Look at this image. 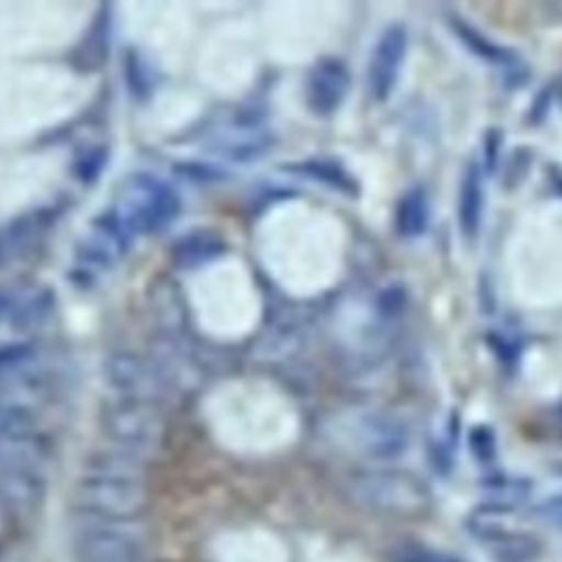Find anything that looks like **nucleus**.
<instances>
[{
    "label": "nucleus",
    "instance_id": "f257e3e1",
    "mask_svg": "<svg viewBox=\"0 0 562 562\" xmlns=\"http://www.w3.org/2000/svg\"><path fill=\"white\" fill-rule=\"evenodd\" d=\"M75 498L97 518L130 520L147 505V459L116 446L92 452Z\"/></svg>",
    "mask_w": 562,
    "mask_h": 562
},
{
    "label": "nucleus",
    "instance_id": "f03ea898",
    "mask_svg": "<svg viewBox=\"0 0 562 562\" xmlns=\"http://www.w3.org/2000/svg\"><path fill=\"white\" fill-rule=\"evenodd\" d=\"M114 213L127 235L158 233L178 217L180 198L167 182L149 173H136L127 182V191Z\"/></svg>",
    "mask_w": 562,
    "mask_h": 562
},
{
    "label": "nucleus",
    "instance_id": "7ed1b4c3",
    "mask_svg": "<svg viewBox=\"0 0 562 562\" xmlns=\"http://www.w3.org/2000/svg\"><path fill=\"white\" fill-rule=\"evenodd\" d=\"M72 562H149V549L127 520L99 518L75 536Z\"/></svg>",
    "mask_w": 562,
    "mask_h": 562
},
{
    "label": "nucleus",
    "instance_id": "20e7f679",
    "mask_svg": "<svg viewBox=\"0 0 562 562\" xmlns=\"http://www.w3.org/2000/svg\"><path fill=\"white\" fill-rule=\"evenodd\" d=\"M101 426L112 446L149 459L162 435V419L154 404L140 400L112 402L101 413Z\"/></svg>",
    "mask_w": 562,
    "mask_h": 562
},
{
    "label": "nucleus",
    "instance_id": "39448f33",
    "mask_svg": "<svg viewBox=\"0 0 562 562\" xmlns=\"http://www.w3.org/2000/svg\"><path fill=\"white\" fill-rule=\"evenodd\" d=\"M356 496L362 505L386 514H422L430 494L422 481L402 472H373L356 481Z\"/></svg>",
    "mask_w": 562,
    "mask_h": 562
},
{
    "label": "nucleus",
    "instance_id": "423d86ee",
    "mask_svg": "<svg viewBox=\"0 0 562 562\" xmlns=\"http://www.w3.org/2000/svg\"><path fill=\"white\" fill-rule=\"evenodd\" d=\"M103 378L121 397L149 404L158 402L169 389L156 362L134 351H112L103 360Z\"/></svg>",
    "mask_w": 562,
    "mask_h": 562
},
{
    "label": "nucleus",
    "instance_id": "0eeeda50",
    "mask_svg": "<svg viewBox=\"0 0 562 562\" xmlns=\"http://www.w3.org/2000/svg\"><path fill=\"white\" fill-rule=\"evenodd\" d=\"M408 50V31L404 24H389L369 59V92L375 101H386L397 86Z\"/></svg>",
    "mask_w": 562,
    "mask_h": 562
},
{
    "label": "nucleus",
    "instance_id": "6e6552de",
    "mask_svg": "<svg viewBox=\"0 0 562 562\" xmlns=\"http://www.w3.org/2000/svg\"><path fill=\"white\" fill-rule=\"evenodd\" d=\"M349 70L338 57L318 59L305 79V101L318 116H327L342 103L349 90Z\"/></svg>",
    "mask_w": 562,
    "mask_h": 562
},
{
    "label": "nucleus",
    "instance_id": "1a4fd4ad",
    "mask_svg": "<svg viewBox=\"0 0 562 562\" xmlns=\"http://www.w3.org/2000/svg\"><path fill=\"white\" fill-rule=\"evenodd\" d=\"M50 391V375L44 367L29 362L26 367L0 378V402L33 411L46 400Z\"/></svg>",
    "mask_w": 562,
    "mask_h": 562
},
{
    "label": "nucleus",
    "instance_id": "9d476101",
    "mask_svg": "<svg viewBox=\"0 0 562 562\" xmlns=\"http://www.w3.org/2000/svg\"><path fill=\"white\" fill-rule=\"evenodd\" d=\"M483 202H485L483 169L476 160H470V165L465 167L463 178H461L459 202H457L459 226L465 237H474L479 233L481 217H483Z\"/></svg>",
    "mask_w": 562,
    "mask_h": 562
},
{
    "label": "nucleus",
    "instance_id": "9b49d317",
    "mask_svg": "<svg viewBox=\"0 0 562 562\" xmlns=\"http://www.w3.org/2000/svg\"><path fill=\"white\" fill-rule=\"evenodd\" d=\"M395 233L406 239H415L426 233L430 222V202L424 187L408 189L395 204Z\"/></svg>",
    "mask_w": 562,
    "mask_h": 562
},
{
    "label": "nucleus",
    "instance_id": "f8f14e48",
    "mask_svg": "<svg viewBox=\"0 0 562 562\" xmlns=\"http://www.w3.org/2000/svg\"><path fill=\"white\" fill-rule=\"evenodd\" d=\"M53 312H55V292L40 288L29 296H18L9 323L18 331H33L44 327L50 321Z\"/></svg>",
    "mask_w": 562,
    "mask_h": 562
},
{
    "label": "nucleus",
    "instance_id": "ddd939ff",
    "mask_svg": "<svg viewBox=\"0 0 562 562\" xmlns=\"http://www.w3.org/2000/svg\"><path fill=\"white\" fill-rule=\"evenodd\" d=\"M40 437V424L33 411L0 402V450Z\"/></svg>",
    "mask_w": 562,
    "mask_h": 562
},
{
    "label": "nucleus",
    "instance_id": "4468645a",
    "mask_svg": "<svg viewBox=\"0 0 562 562\" xmlns=\"http://www.w3.org/2000/svg\"><path fill=\"white\" fill-rule=\"evenodd\" d=\"M452 29H454L457 37H459L476 57H481V59H485V61H490V64L503 66V68H514V66L518 64V57H516L509 48H505V46L492 42L487 35H483L481 31H476L472 24H468V22H463V20H452Z\"/></svg>",
    "mask_w": 562,
    "mask_h": 562
},
{
    "label": "nucleus",
    "instance_id": "2eb2a0df",
    "mask_svg": "<svg viewBox=\"0 0 562 562\" xmlns=\"http://www.w3.org/2000/svg\"><path fill=\"white\" fill-rule=\"evenodd\" d=\"M224 250V241L215 233H189L173 244V259L178 266H202Z\"/></svg>",
    "mask_w": 562,
    "mask_h": 562
},
{
    "label": "nucleus",
    "instance_id": "dca6fc26",
    "mask_svg": "<svg viewBox=\"0 0 562 562\" xmlns=\"http://www.w3.org/2000/svg\"><path fill=\"white\" fill-rule=\"evenodd\" d=\"M46 224L44 220V211H35L33 215H24L20 220H15L13 224H9L2 233H0V266H4V261L13 259L24 244L31 241V237Z\"/></svg>",
    "mask_w": 562,
    "mask_h": 562
},
{
    "label": "nucleus",
    "instance_id": "f3484780",
    "mask_svg": "<svg viewBox=\"0 0 562 562\" xmlns=\"http://www.w3.org/2000/svg\"><path fill=\"white\" fill-rule=\"evenodd\" d=\"M292 169H299L301 173L318 180V182H325L329 187H336L340 191H356V182L353 178L334 160H307V162H301V165H292Z\"/></svg>",
    "mask_w": 562,
    "mask_h": 562
},
{
    "label": "nucleus",
    "instance_id": "a211bd4d",
    "mask_svg": "<svg viewBox=\"0 0 562 562\" xmlns=\"http://www.w3.org/2000/svg\"><path fill=\"white\" fill-rule=\"evenodd\" d=\"M393 562H463L461 558L419 542H404L391 549Z\"/></svg>",
    "mask_w": 562,
    "mask_h": 562
},
{
    "label": "nucleus",
    "instance_id": "6ab92c4d",
    "mask_svg": "<svg viewBox=\"0 0 562 562\" xmlns=\"http://www.w3.org/2000/svg\"><path fill=\"white\" fill-rule=\"evenodd\" d=\"M37 358V347L33 342H9L0 347V378L26 367Z\"/></svg>",
    "mask_w": 562,
    "mask_h": 562
},
{
    "label": "nucleus",
    "instance_id": "aec40b11",
    "mask_svg": "<svg viewBox=\"0 0 562 562\" xmlns=\"http://www.w3.org/2000/svg\"><path fill=\"white\" fill-rule=\"evenodd\" d=\"M125 81L132 94L145 99L151 92V72L149 66L134 50L125 57Z\"/></svg>",
    "mask_w": 562,
    "mask_h": 562
},
{
    "label": "nucleus",
    "instance_id": "412c9836",
    "mask_svg": "<svg viewBox=\"0 0 562 562\" xmlns=\"http://www.w3.org/2000/svg\"><path fill=\"white\" fill-rule=\"evenodd\" d=\"M105 151L103 149H90L86 156L79 158L77 162V173L83 182H92L99 173H101V167L105 162Z\"/></svg>",
    "mask_w": 562,
    "mask_h": 562
},
{
    "label": "nucleus",
    "instance_id": "4be33fe9",
    "mask_svg": "<svg viewBox=\"0 0 562 562\" xmlns=\"http://www.w3.org/2000/svg\"><path fill=\"white\" fill-rule=\"evenodd\" d=\"M538 516L553 525V527H560L562 529V494H555V496H549L544 498L540 505H538Z\"/></svg>",
    "mask_w": 562,
    "mask_h": 562
},
{
    "label": "nucleus",
    "instance_id": "5701e85b",
    "mask_svg": "<svg viewBox=\"0 0 562 562\" xmlns=\"http://www.w3.org/2000/svg\"><path fill=\"white\" fill-rule=\"evenodd\" d=\"M15 301H18V294H13V292L7 290V288H0V323L11 318L13 307H15Z\"/></svg>",
    "mask_w": 562,
    "mask_h": 562
}]
</instances>
